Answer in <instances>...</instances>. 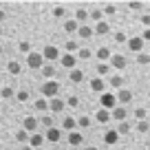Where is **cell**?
<instances>
[{"instance_id":"obj_1","label":"cell","mask_w":150,"mask_h":150,"mask_svg":"<svg viewBox=\"0 0 150 150\" xmlns=\"http://www.w3.org/2000/svg\"><path fill=\"white\" fill-rule=\"evenodd\" d=\"M99 104H102L104 110H112V108H117V97H115V93H102Z\"/></svg>"},{"instance_id":"obj_2","label":"cell","mask_w":150,"mask_h":150,"mask_svg":"<svg viewBox=\"0 0 150 150\" xmlns=\"http://www.w3.org/2000/svg\"><path fill=\"white\" fill-rule=\"evenodd\" d=\"M126 44H128V49H130L132 53H137V55H139V53L144 51V44H146V42H144V38H141V35H135V38H128Z\"/></svg>"},{"instance_id":"obj_3","label":"cell","mask_w":150,"mask_h":150,"mask_svg":"<svg viewBox=\"0 0 150 150\" xmlns=\"http://www.w3.org/2000/svg\"><path fill=\"white\" fill-rule=\"evenodd\" d=\"M57 91H60V84H57L55 80H49L47 84L42 86V95H47V97H51V99L57 95Z\"/></svg>"},{"instance_id":"obj_4","label":"cell","mask_w":150,"mask_h":150,"mask_svg":"<svg viewBox=\"0 0 150 150\" xmlns=\"http://www.w3.org/2000/svg\"><path fill=\"white\" fill-rule=\"evenodd\" d=\"M91 91L93 93H106V82H104V77H93L91 80Z\"/></svg>"},{"instance_id":"obj_5","label":"cell","mask_w":150,"mask_h":150,"mask_svg":"<svg viewBox=\"0 0 150 150\" xmlns=\"http://www.w3.org/2000/svg\"><path fill=\"white\" fill-rule=\"evenodd\" d=\"M110 117L119 124V122H126L128 112H126V108H124V106H119V104H117V108H112V110H110Z\"/></svg>"},{"instance_id":"obj_6","label":"cell","mask_w":150,"mask_h":150,"mask_svg":"<svg viewBox=\"0 0 150 150\" xmlns=\"http://www.w3.org/2000/svg\"><path fill=\"white\" fill-rule=\"evenodd\" d=\"M108 64H110V69L122 71V69H126V64H128V62H126V57H124V55H112Z\"/></svg>"},{"instance_id":"obj_7","label":"cell","mask_w":150,"mask_h":150,"mask_svg":"<svg viewBox=\"0 0 150 150\" xmlns=\"http://www.w3.org/2000/svg\"><path fill=\"white\" fill-rule=\"evenodd\" d=\"M60 62H62V66H64V69L73 71V69H75V64H77V57H75V55H71V53H64Z\"/></svg>"},{"instance_id":"obj_8","label":"cell","mask_w":150,"mask_h":150,"mask_svg":"<svg viewBox=\"0 0 150 150\" xmlns=\"http://www.w3.org/2000/svg\"><path fill=\"white\" fill-rule=\"evenodd\" d=\"M115 97H117V104H128L132 99V93L128 88H119L117 93H115Z\"/></svg>"},{"instance_id":"obj_9","label":"cell","mask_w":150,"mask_h":150,"mask_svg":"<svg viewBox=\"0 0 150 150\" xmlns=\"http://www.w3.org/2000/svg\"><path fill=\"white\" fill-rule=\"evenodd\" d=\"M77 35H80L82 40H88V38L95 35V31H93V27H91V24H80V29H77Z\"/></svg>"},{"instance_id":"obj_10","label":"cell","mask_w":150,"mask_h":150,"mask_svg":"<svg viewBox=\"0 0 150 150\" xmlns=\"http://www.w3.org/2000/svg\"><path fill=\"white\" fill-rule=\"evenodd\" d=\"M119 141V132L117 130H106L104 132V144L106 146H115Z\"/></svg>"},{"instance_id":"obj_11","label":"cell","mask_w":150,"mask_h":150,"mask_svg":"<svg viewBox=\"0 0 150 150\" xmlns=\"http://www.w3.org/2000/svg\"><path fill=\"white\" fill-rule=\"evenodd\" d=\"M69 144H71V146H82V144H84V135H82L80 130L69 132Z\"/></svg>"},{"instance_id":"obj_12","label":"cell","mask_w":150,"mask_h":150,"mask_svg":"<svg viewBox=\"0 0 150 150\" xmlns=\"http://www.w3.org/2000/svg\"><path fill=\"white\" fill-rule=\"evenodd\" d=\"M95 55H97V60H99V62H110L112 53H110V49H108V47H99Z\"/></svg>"},{"instance_id":"obj_13","label":"cell","mask_w":150,"mask_h":150,"mask_svg":"<svg viewBox=\"0 0 150 150\" xmlns=\"http://www.w3.org/2000/svg\"><path fill=\"white\" fill-rule=\"evenodd\" d=\"M88 18H91V13L84 9V7H77V9H75V20H77L80 24H86V20H88Z\"/></svg>"},{"instance_id":"obj_14","label":"cell","mask_w":150,"mask_h":150,"mask_svg":"<svg viewBox=\"0 0 150 150\" xmlns=\"http://www.w3.org/2000/svg\"><path fill=\"white\" fill-rule=\"evenodd\" d=\"M93 31H95V35H108V33H110V24H106L102 20V22H97L93 27Z\"/></svg>"},{"instance_id":"obj_15","label":"cell","mask_w":150,"mask_h":150,"mask_svg":"<svg viewBox=\"0 0 150 150\" xmlns=\"http://www.w3.org/2000/svg\"><path fill=\"white\" fill-rule=\"evenodd\" d=\"M95 119H97V122L99 124H108V122H110V110H104V108H99V110L97 112H95Z\"/></svg>"},{"instance_id":"obj_16","label":"cell","mask_w":150,"mask_h":150,"mask_svg":"<svg viewBox=\"0 0 150 150\" xmlns=\"http://www.w3.org/2000/svg\"><path fill=\"white\" fill-rule=\"evenodd\" d=\"M64 106H66V104L62 102L60 97H53L51 102H49V108H51L53 112H60V110H64Z\"/></svg>"},{"instance_id":"obj_17","label":"cell","mask_w":150,"mask_h":150,"mask_svg":"<svg viewBox=\"0 0 150 150\" xmlns=\"http://www.w3.org/2000/svg\"><path fill=\"white\" fill-rule=\"evenodd\" d=\"M42 57H47L49 62H51V60H57V57H60V51H57L55 47H47V49H44V53H42Z\"/></svg>"},{"instance_id":"obj_18","label":"cell","mask_w":150,"mask_h":150,"mask_svg":"<svg viewBox=\"0 0 150 150\" xmlns=\"http://www.w3.org/2000/svg\"><path fill=\"white\" fill-rule=\"evenodd\" d=\"M95 71H97V77H104V75L110 73V64H108V62H99V64L95 66Z\"/></svg>"},{"instance_id":"obj_19","label":"cell","mask_w":150,"mask_h":150,"mask_svg":"<svg viewBox=\"0 0 150 150\" xmlns=\"http://www.w3.org/2000/svg\"><path fill=\"white\" fill-rule=\"evenodd\" d=\"M62 126H64V130H71V132H73V130H77V119H73V117H69V115H66Z\"/></svg>"},{"instance_id":"obj_20","label":"cell","mask_w":150,"mask_h":150,"mask_svg":"<svg viewBox=\"0 0 150 150\" xmlns=\"http://www.w3.org/2000/svg\"><path fill=\"white\" fill-rule=\"evenodd\" d=\"M77 29H80V22L77 20H66V24H64V31L66 33H77Z\"/></svg>"},{"instance_id":"obj_21","label":"cell","mask_w":150,"mask_h":150,"mask_svg":"<svg viewBox=\"0 0 150 150\" xmlns=\"http://www.w3.org/2000/svg\"><path fill=\"white\" fill-rule=\"evenodd\" d=\"M29 66H31V69H38V66H42V55H38V53H31V55H29Z\"/></svg>"},{"instance_id":"obj_22","label":"cell","mask_w":150,"mask_h":150,"mask_svg":"<svg viewBox=\"0 0 150 150\" xmlns=\"http://www.w3.org/2000/svg\"><path fill=\"white\" fill-rule=\"evenodd\" d=\"M102 18H104V9L102 7H95V9L91 11V20L97 24V22H102Z\"/></svg>"},{"instance_id":"obj_23","label":"cell","mask_w":150,"mask_h":150,"mask_svg":"<svg viewBox=\"0 0 150 150\" xmlns=\"http://www.w3.org/2000/svg\"><path fill=\"white\" fill-rule=\"evenodd\" d=\"M60 137H62V132L57 130V128H49V130H47V139L53 141V144H55V141H60Z\"/></svg>"},{"instance_id":"obj_24","label":"cell","mask_w":150,"mask_h":150,"mask_svg":"<svg viewBox=\"0 0 150 150\" xmlns=\"http://www.w3.org/2000/svg\"><path fill=\"white\" fill-rule=\"evenodd\" d=\"M82 80H84V73H82L80 69H73V71H71V82H73V84H80Z\"/></svg>"},{"instance_id":"obj_25","label":"cell","mask_w":150,"mask_h":150,"mask_svg":"<svg viewBox=\"0 0 150 150\" xmlns=\"http://www.w3.org/2000/svg\"><path fill=\"white\" fill-rule=\"evenodd\" d=\"M137 132H150V122L148 119H144V122H137Z\"/></svg>"},{"instance_id":"obj_26","label":"cell","mask_w":150,"mask_h":150,"mask_svg":"<svg viewBox=\"0 0 150 150\" xmlns=\"http://www.w3.org/2000/svg\"><path fill=\"white\" fill-rule=\"evenodd\" d=\"M91 55H93V53H91V49H86V47L77 49V60H88Z\"/></svg>"},{"instance_id":"obj_27","label":"cell","mask_w":150,"mask_h":150,"mask_svg":"<svg viewBox=\"0 0 150 150\" xmlns=\"http://www.w3.org/2000/svg\"><path fill=\"white\" fill-rule=\"evenodd\" d=\"M110 86L112 88H124V77H119V75L110 77Z\"/></svg>"},{"instance_id":"obj_28","label":"cell","mask_w":150,"mask_h":150,"mask_svg":"<svg viewBox=\"0 0 150 150\" xmlns=\"http://www.w3.org/2000/svg\"><path fill=\"white\" fill-rule=\"evenodd\" d=\"M135 119H137V122L148 119V110H146V108H137V110H135Z\"/></svg>"},{"instance_id":"obj_29","label":"cell","mask_w":150,"mask_h":150,"mask_svg":"<svg viewBox=\"0 0 150 150\" xmlns=\"http://www.w3.org/2000/svg\"><path fill=\"white\" fill-rule=\"evenodd\" d=\"M117 132H119V135H128V132H130V124H128V122H119Z\"/></svg>"},{"instance_id":"obj_30","label":"cell","mask_w":150,"mask_h":150,"mask_svg":"<svg viewBox=\"0 0 150 150\" xmlns=\"http://www.w3.org/2000/svg\"><path fill=\"white\" fill-rule=\"evenodd\" d=\"M112 38H115V42H119V44H122V42H128V35H126L124 31H115V35H112Z\"/></svg>"},{"instance_id":"obj_31","label":"cell","mask_w":150,"mask_h":150,"mask_svg":"<svg viewBox=\"0 0 150 150\" xmlns=\"http://www.w3.org/2000/svg\"><path fill=\"white\" fill-rule=\"evenodd\" d=\"M77 126H80V128H88V126H91V117H86V115H82V117L77 119Z\"/></svg>"},{"instance_id":"obj_32","label":"cell","mask_w":150,"mask_h":150,"mask_svg":"<svg viewBox=\"0 0 150 150\" xmlns=\"http://www.w3.org/2000/svg\"><path fill=\"white\" fill-rule=\"evenodd\" d=\"M42 73H44V77H53V75H55V66L47 64V66L42 69Z\"/></svg>"},{"instance_id":"obj_33","label":"cell","mask_w":150,"mask_h":150,"mask_svg":"<svg viewBox=\"0 0 150 150\" xmlns=\"http://www.w3.org/2000/svg\"><path fill=\"white\" fill-rule=\"evenodd\" d=\"M137 62H139V64H148V62H150V53H144V51H141L139 55H137Z\"/></svg>"},{"instance_id":"obj_34","label":"cell","mask_w":150,"mask_h":150,"mask_svg":"<svg viewBox=\"0 0 150 150\" xmlns=\"http://www.w3.org/2000/svg\"><path fill=\"white\" fill-rule=\"evenodd\" d=\"M128 7H130L132 11H139L141 7H144V2H139V0H130V2H128Z\"/></svg>"},{"instance_id":"obj_35","label":"cell","mask_w":150,"mask_h":150,"mask_svg":"<svg viewBox=\"0 0 150 150\" xmlns=\"http://www.w3.org/2000/svg\"><path fill=\"white\" fill-rule=\"evenodd\" d=\"M35 108H38V110H47V108H49V102H47V99H38V102H35Z\"/></svg>"},{"instance_id":"obj_36","label":"cell","mask_w":150,"mask_h":150,"mask_svg":"<svg viewBox=\"0 0 150 150\" xmlns=\"http://www.w3.org/2000/svg\"><path fill=\"white\" fill-rule=\"evenodd\" d=\"M102 9H104V13H106V16H115L117 7H115V5H106V7H102Z\"/></svg>"},{"instance_id":"obj_37","label":"cell","mask_w":150,"mask_h":150,"mask_svg":"<svg viewBox=\"0 0 150 150\" xmlns=\"http://www.w3.org/2000/svg\"><path fill=\"white\" fill-rule=\"evenodd\" d=\"M66 104H69L71 108H75V106H77V104H80V97H75V95H71V97L66 99Z\"/></svg>"},{"instance_id":"obj_38","label":"cell","mask_w":150,"mask_h":150,"mask_svg":"<svg viewBox=\"0 0 150 150\" xmlns=\"http://www.w3.org/2000/svg\"><path fill=\"white\" fill-rule=\"evenodd\" d=\"M64 13H66V9H64V7H55V9H53V16H55V18H62Z\"/></svg>"},{"instance_id":"obj_39","label":"cell","mask_w":150,"mask_h":150,"mask_svg":"<svg viewBox=\"0 0 150 150\" xmlns=\"http://www.w3.org/2000/svg\"><path fill=\"white\" fill-rule=\"evenodd\" d=\"M42 141H44V137H42V135H33V137H31V144H33V146H40Z\"/></svg>"},{"instance_id":"obj_40","label":"cell","mask_w":150,"mask_h":150,"mask_svg":"<svg viewBox=\"0 0 150 150\" xmlns=\"http://www.w3.org/2000/svg\"><path fill=\"white\" fill-rule=\"evenodd\" d=\"M24 126H27V128H29V130H33V128H35V126H38V122H35V119H33V117H29V119H27V122H24Z\"/></svg>"},{"instance_id":"obj_41","label":"cell","mask_w":150,"mask_h":150,"mask_svg":"<svg viewBox=\"0 0 150 150\" xmlns=\"http://www.w3.org/2000/svg\"><path fill=\"white\" fill-rule=\"evenodd\" d=\"M141 24H144L146 29H150V16L146 13V16H141Z\"/></svg>"},{"instance_id":"obj_42","label":"cell","mask_w":150,"mask_h":150,"mask_svg":"<svg viewBox=\"0 0 150 150\" xmlns=\"http://www.w3.org/2000/svg\"><path fill=\"white\" fill-rule=\"evenodd\" d=\"M42 124H44L47 128H53V119L49 117V115H47V117H42Z\"/></svg>"},{"instance_id":"obj_43","label":"cell","mask_w":150,"mask_h":150,"mask_svg":"<svg viewBox=\"0 0 150 150\" xmlns=\"http://www.w3.org/2000/svg\"><path fill=\"white\" fill-rule=\"evenodd\" d=\"M66 49L69 51H77V42H66Z\"/></svg>"},{"instance_id":"obj_44","label":"cell","mask_w":150,"mask_h":150,"mask_svg":"<svg viewBox=\"0 0 150 150\" xmlns=\"http://www.w3.org/2000/svg\"><path fill=\"white\" fill-rule=\"evenodd\" d=\"M141 38H144V42H148V44H150V29H146V31H144V35H141Z\"/></svg>"},{"instance_id":"obj_45","label":"cell","mask_w":150,"mask_h":150,"mask_svg":"<svg viewBox=\"0 0 150 150\" xmlns=\"http://www.w3.org/2000/svg\"><path fill=\"white\" fill-rule=\"evenodd\" d=\"M9 69H11V71H13V73H18V71H20V66H18V64H16V62H11V66H9Z\"/></svg>"},{"instance_id":"obj_46","label":"cell","mask_w":150,"mask_h":150,"mask_svg":"<svg viewBox=\"0 0 150 150\" xmlns=\"http://www.w3.org/2000/svg\"><path fill=\"white\" fill-rule=\"evenodd\" d=\"M27 97H29V95H27V93H24V91H22V93H20V95H18V99H20V102H27Z\"/></svg>"},{"instance_id":"obj_47","label":"cell","mask_w":150,"mask_h":150,"mask_svg":"<svg viewBox=\"0 0 150 150\" xmlns=\"http://www.w3.org/2000/svg\"><path fill=\"white\" fill-rule=\"evenodd\" d=\"M82 150H99V148H95V146H86V148H82Z\"/></svg>"},{"instance_id":"obj_48","label":"cell","mask_w":150,"mask_h":150,"mask_svg":"<svg viewBox=\"0 0 150 150\" xmlns=\"http://www.w3.org/2000/svg\"><path fill=\"white\" fill-rule=\"evenodd\" d=\"M148 122H150V112H148Z\"/></svg>"},{"instance_id":"obj_49","label":"cell","mask_w":150,"mask_h":150,"mask_svg":"<svg viewBox=\"0 0 150 150\" xmlns=\"http://www.w3.org/2000/svg\"><path fill=\"white\" fill-rule=\"evenodd\" d=\"M148 53H150V44H148Z\"/></svg>"},{"instance_id":"obj_50","label":"cell","mask_w":150,"mask_h":150,"mask_svg":"<svg viewBox=\"0 0 150 150\" xmlns=\"http://www.w3.org/2000/svg\"><path fill=\"white\" fill-rule=\"evenodd\" d=\"M24 150H31V148H24Z\"/></svg>"},{"instance_id":"obj_51","label":"cell","mask_w":150,"mask_h":150,"mask_svg":"<svg viewBox=\"0 0 150 150\" xmlns=\"http://www.w3.org/2000/svg\"><path fill=\"white\" fill-rule=\"evenodd\" d=\"M148 97H150V91H148Z\"/></svg>"},{"instance_id":"obj_52","label":"cell","mask_w":150,"mask_h":150,"mask_svg":"<svg viewBox=\"0 0 150 150\" xmlns=\"http://www.w3.org/2000/svg\"><path fill=\"white\" fill-rule=\"evenodd\" d=\"M148 80H150V75H148Z\"/></svg>"}]
</instances>
